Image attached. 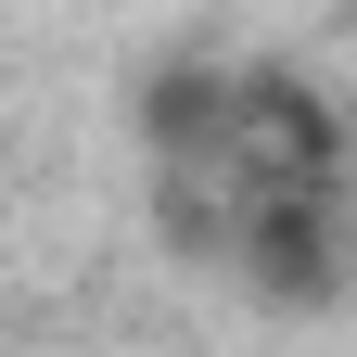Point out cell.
I'll list each match as a JSON object with an SVG mask.
<instances>
[]
</instances>
